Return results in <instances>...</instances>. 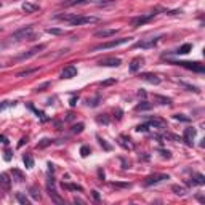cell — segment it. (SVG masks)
<instances>
[{"label": "cell", "mask_w": 205, "mask_h": 205, "mask_svg": "<svg viewBox=\"0 0 205 205\" xmlns=\"http://www.w3.org/2000/svg\"><path fill=\"white\" fill-rule=\"evenodd\" d=\"M130 186H131L130 183H112V187H119V189L120 187H130Z\"/></svg>", "instance_id": "cell-37"}, {"label": "cell", "mask_w": 205, "mask_h": 205, "mask_svg": "<svg viewBox=\"0 0 205 205\" xmlns=\"http://www.w3.org/2000/svg\"><path fill=\"white\" fill-rule=\"evenodd\" d=\"M74 77H77V67L75 66H67V67H64V71L61 72V79H74Z\"/></svg>", "instance_id": "cell-9"}, {"label": "cell", "mask_w": 205, "mask_h": 205, "mask_svg": "<svg viewBox=\"0 0 205 205\" xmlns=\"http://www.w3.org/2000/svg\"><path fill=\"white\" fill-rule=\"evenodd\" d=\"M160 152H162V156H163V157H167V159H170V157H172L168 151H160Z\"/></svg>", "instance_id": "cell-43"}, {"label": "cell", "mask_w": 205, "mask_h": 205, "mask_svg": "<svg viewBox=\"0 0 205 205\" xmlns=\"http://www.w3.org/2000/svg\"><path fill=\"white\" fill-rule=\"evenodd\" d=\"M90 0H66V2L61 3V7H74V5H84L88 3Z\"/></svg>", "instance_id": "cell-17"}, {"label": "cell", "mask_w": 205, "mask_h": 205, "mask_svg": "<svg viewBox=\"0 0 205 205\" xmlns=\"http://www.w3.org/2000/svg\"><path fill=\"white\" fill-rule=\"evenodd\" d=\"M63 187L64 189H69V191H84V187H82L80 184H69V183H63Z\"/></svg>", "instance_id": "cell-23"}, {"label": "cell", "mask_w": 205, "mask_h": 205, "mask_svg": "<svg viewBox=\"0 0 205 205\" xmlns=\"http://www.w3.org/2000/svg\"><path fill=\"white\" fill-rule=\"evenodd\" d=\"M147 124L151 128H159V130L165 128V120H162V119H151Z\"/></svg>", "instance_id": "cell-15"}, {"label": "cell", "mask_w": 205, "mask_h": 205, "mask_svg": "<svg viewBox=\"0 0 205 205\" xmlns=\"http://www.w3.org/2000/svg\"><path fill=\"white\" fill-rule=\"evenodd\" d=\"M23 162H24L26 168H32V167H34V157H32L31 154H26V156L23 157Z\"/></svg>", "instance_id": "cell-21"}, {"label": "cell", "mask_w": 205, "mask_h": 205, "mask_svg": "<svg viewBox=\"0 0 205 205\" xmlns=\"http://www.w3.org/2000/svg\"><path fill=\"white\" fill-rule=\"evenodd\" d=\"M23 10H24L26 13H35V11L40 10V7H38V5H34V3H29V2H26V3H23Z\"/></svg>", "instance_id": "cell-19"}, {"label": "cell", "mask_w": 205, "mask_h": 205, "mask_svg": "<svg viewBox=\"0 0 205 205\" xmlns=\"http://www.w3.org/2000/svg\"><path fill=\"white\" fill-rule=\"evenodd\" d=\"M84 128H85V125L84 124H77V125H74L72 127V133H82V131H84Z\"/></svg>", "instance_id": "cell-33"}, {"label": "cell", "mask_w": 205, "mask_h": 205, "mask_svg": "<svg viewBox=\"0 0 205 205\" xmlns=\"http://www.w3.org/2000/svg\"><path fill=\"white\" fill-rule=\"evenodd\" d=\"M77 100H79V96H74V98L71 100V106H75V103H77Z\"/></svg>", "instance_id": "cell-45"}, {"label": "cell", "mask_w": 205, "mask_h": 205, "mask_svg": "<svg viewBox=\"0 0 205 205\" xmlns=\"http://www.w3.org/2000/svg\"><path fill=\"white\" fill-rule=\"evenodd\" d=\"M143 63H144V59L141 58V56H138V58H135L131 63H130V72H138L140 71V67L143 66Z\"/></svg>", "instance_id": "cell-13"}, {"label": "cell", "mask_w": 205, "mask_h": 205, "mask_svg": "<svg viewBox=\"0 0 205 205\" xmlns=\"http://www.w3.org/2000/svg\"><path fill=\"white\" fill-rule=\"evenodd\" d=\"M111 84H115V80H114V79H111V80H106V82H103L101 85H103V87H106V85H111Z\"/></svg>", "instance_id": "cell-41"}, {"label": "cell", "mask_w": 205, "mask_h": 205, "mask_svg": "<svg viewBox=\"0 0 205 205\" xmlns=\"http://www.w3.org/2000/svg\"><path fill=\"white\" fill-rule=\"evenodd\" d=\"M149 128H151V127H149V124L146 122V124H141V125L136 127V131H147Z\"/></svg>", "instance_id": "cell-36"}, {"label": "cell", "mask_w": 205, "mask_h": 205, "mask_svg": "<svg viewBox=\"0 0 205 205\" xmlns=\"http://www.w3.org/2000/svg\"><path fill=\"white\" fill-rule=\"evenodd\" d=\"M159 42V37H154V38H149V40H143V42H136L135 47L136 48H152L156 47Z\"/></svg>", "instance_id": "cell-10"}, {"label": "cell", "mask_w": 205, "mask_h": 205, "mask_svg": "<svg viewBox=\"0 0 205 205\" xmlns=\"http://www.w3.org/2000/svg\"><path fill=\"white\" fill-rule=\"evenodd\" d=\"M48 194H50V197L53 199V202H56V203H64V200L56 194V191H54L51 186H48Z\"/></svg>", "instance_id": "cell-20"}, {"label": "cell", "mask_w": 205, "mask_h": 205, "mask_svg": "<svg viewBox=\"0 0 205 205\" xmlns=\"http://www.w3.org/2000/svg\"><path fill=\"white\" fill-rule=\"evenodd\" d=\"M151 107H152V104H149L147 101H143V103H140L138 106H136L135 109H136V111H149Z\"/></svg>", "instance_id": "cell-25"}, {"label": "cell", "mask_w": 205, "mask_h": 205, "mask_svg": "<svg viewBox=\"0 0 205 205\" xmlns=\"http://www.w3.org/2000/svg\"><path fill=\"white\" fill-rule=\"evenodd\" d=\"M119 144L124 149H133V144L130 143V138H127V136H124V135L119 138Z\"/></svg>", "instance_id": "cell-18"}, {"label": "cell", "mask_w": 205, "mask_h": 205, "mask_svg": "<svg viewBox=\"0 0 205 205\" xmlns=\"http://www.w3.org/2000/svg\"><path fill=\"white\" fill-rule=\"evenodd\" d=\"M141 79L146 80V82H149V84H152V85H159V84H160V77L156 75V74L146 72V74H141Z\"/></svg>", "instance_id": "cell-12"}, {"label": "cell", "mask_w": 205, "mask_h": 205, "mask_svg": "<svg viewBox=\"0 0 205 205\" xmlns=\"http://www.w3.org/2000/svg\"><path fill=\"white\" fill-rule=\"evenodd\" d=\"M173 64H180L183 67H186V69L192 71V72H197V74H203L205 72V67L199 63H189V61H180V63H173Z\"/></svg>", "instance_id": "cell-4"}, {"label": "cell", "mask_w": 205, "mask_h": 205, "mask_svg": "<svg viewBox=\"0 0 205 205\" xmlns=\"http://www.w3.org/2000/svg\"><path fill=\"white\" fill-rule=\"evenodd\" d=\"M196 135H197V130L194 127H189L184 130V136H183V140L187 146H192L194 144V138H196Z\"/></svg>", "instance_id": "cell-7"}, {"label": "cell", "mask_w": 205, "mask_h": 205, "mask_svg": "<svg viewBox=\"0 0 205 205\" xmlns=\"http://www.w3.org/2000/svg\"><path fill=\"white\" fill-rule=\"evenodd\" d=\"M194 180H196V181H194L196 184H203V183H205L203 175H200V173H196V175H194Z\"/></svg>", "instance_id": "cell-32"}, {"label": "cell", "mask_w": 205, "mask_h": 205, "mask_svg": "<svg viewBox=\"0 0 205 205\" xmlns=\"http://www.w3.org/2000/svg\"><path fill=\"white\" fill-rule=\"evenodd\" d=\"M10 106H15V101H3V103H0V112L3 111V109H7V107H10Z\"/></svg>", "instance_id": "cell-35"}, {"label": "cell", "mask_w": 205, "mask_h": 205, "mask_svg": "<svg viewBox=\"0 0 205 205\" xmlns=\"http://www.w3.org/2000/svg\"><path fill=\"white\" fill-rule=\"evenodd\" d=\"M93 197L96 199V200H100V194H98V191H93Z\"/></svg>", "instance_id": "cell-46"}, {"label": "cell", "mask_w": 205, "mask_h": 205, "mask_svg": "<svg viewBox=\"0 0 205 205\" xmlns=\"http://www.w3.org/2000/svg\"><path fill=\"white\" fill-rule=\"evenodd\" d=\"M175 119L176 120H184V122H189L187 117H183V114H175Z\"/></svg>", "instance_id": "cell-40"}, {"label": "cell", "mask_w": 205, "mask_h": 205, "mask_svg": "<svg viewBox=\"0 0 205 205\" xmlns=\"http://www.w3.org/2000/svg\"><path fill=\"white\" fill-rule=\"evenodd\" d=\"M47 32L51 34V35H63V34H64L63 29H54V27H50V29H47Z\"/></svg>", "instance_id": "cell-30"}, {"label": "cell", "mask_w": 205, "mask_h": 205, "mask_svg": "<svg viewBox=\"0 0 205 205\" xmlns=\"http://www.w3.org/2000/svg\"><path fill=\"white\" fill-rule=\"evenodd\" d=\"M163 180H168V175H163V173H154L151 176H147L144 180V186H152V184H157Z\"/></svg>", "instance_id": "cell-5"}, {"label": "cell", "mask_w": 205, "mask_h": 205, "mask_svg": "<svg viewBox=\"0 0 205 205\" xmlns=\"http://www.w3.org/2000/svg\"><path fill=\"white\" fill-rule=\"evenodd\" d=\"M160 104H172V100L170 98H165V96H160V95H156V96H154Z\"/></svg>", "instance_id": "cell-28"}, {"label": "cell", "mask_w": 205, "mask_h": 205, "mask_svg": "<svg viewBox=\"0 0 205 205\" xmlns=\"http://www.w3.org/2000/svg\"><path fill=\"white\" fill-rule=\"evenodd\" d=\"M0 143H3V144H8V140H7V136L0 135Z\"/></svg>", "instance_id": "cell-42"}, {"label": "cell", "mask_w": 205, "mask_h": 205, "mask_svg": "<svg viewBox=\"0 0 205 205\" xmlns=\"http://www.w3.org/2000/svg\"><path fill=\"white\" fill-rule=\"evenodd\" d=\"M44 48H45V45H38V47H34L31 51H27V53L21 54V56H19L18 59H26V58H31V56H34V54H37L40 50H44Z\"/></svg>", "instance_id": "cell-16"}, {"label": "cell", "mask_w": 205, "mask_h": 205, "mask_svg": "<svg viewBox=\"0 0 205 205\" xmlns=\"http://www.w3.org/2000/svg\"><path fill=\"white\" fill-rule=\"evenodd\" d=\"M16 200L19 202V203H23V205H29V197L27 196H24L23 192H16Z\"/></svg>", "instance_id": "cell-22"}, {"label": "cell", "mask_w": 205, "mask_h": 205, "mask_svg": "<svg viewBox=\"0 0 205 205\" xmlns=\"http://www.w3.org/2000/svg\"><path fill=\"white\" fill-rule=\"evenodd\" d=\"M0 187H2L5 192H8L11 187V180L8 173H0Z\"/></svg>", "instance_id": "cell-11"}, {"label": "cell", "mask_w": 205, "mask_h": 205, "mask_svg": "<svg viewBox=\"0 0 205 205\" xmlns=\"http://www.w3.org/2000/svg\"><path fill=\"white\" fill-rule=\"evenodd\" d=\"M31 197L34 199V200H40V191L37 189V187H31Z\"/></svg>", "instance_id": "cell-29"}, {"label": "cell", "mask_w": 205, "mask_h": 205, "mask_svg": "<svg viewBox=\"0 0 205 205\" xmlns=\"http://www.w3.org/2000/svg\"><path fill=\"white\" fill-rule=\"evenodd\" d=\"M32 72H35V69H31V71H23V72H18V75H16V77H24V75H29V74H32Z\"/></svg>", "instance_id": "cell-39"}, {"label": "cell", "mask_w": 205, "mask_h": 205, "mask_svg": "<svg viewBox=\"0 0 205 205\" xmlns=\"http://www.w3.org/2000/svg\"><path fill=\"white\" fill-rule=\"evenodd\" d=\"M98 140H100V144L106 149V151H111V146H109V144L106 143V140H103V138H98Z\"/></svg>", "instance_id": "cell-38"}, {"label": "cell", "mask_w": 205, "mask_h": 205, "mask_svg": "<svg viewBox=\"0 0 205 205\" xmlns=\"http://www.w3.org/2000/svg\"><path fill=\"white\" fill-rule=\"evenodd\" d=\"M11 159V152L10 151H5V160H10Z\"/></svg>", "instance_id": "cell-44"}, {"label": "cell", "mask_w": 205, "mask_h": 205, "mask_svg": "<svg viewBox=\"0 0 205 205\" xmlns=\"http://www.w3.org/2000/svg\"><path fill=\"white\" fill-rule=\"evenodd\" d=\"M172 191H173L175 194H178V196H186V194H187V191H186L183 186H176V184L172 186Z\"/></svg>", "instance_id": "cell-24"}, {"label": "cell", "mask_w": 205, "mask_h": 205, "mask_svg": "<svg viewBox=\"0 0 205 205\" xmlns=\"http://www.w3.org/2000/svg\"><path fill=\"white\" fill-rule=\"evenodd\" d=\"M90 152H91V149H90L88 146H82V147H80V156H82V157L90 156Z\"/></svg>", "instance_id": "cell-31"}, {"label": "cell", "mask_w": 205, "mask_h": 205, "mask_svg": "<svg viewBox=\"0 0 205 205\" xmlns=\"http://www.w3.org/2000/svg\"><path fill=\"white\" fill-rule=\"evenodd\" d=\"M128 37H122V38H117V40H111V42H106V44H100L93 48V51H98V50H107V48H115L119 45H124L128 42Z\"/></svg>", "instance_id": "cell-2"}, {"label": "cell", "mask_w": 205, "mask_h": 205, "mask_svg": "<svg viewBox=\"0 0 205 205\" xmlns=\"http://www.w3.org/2000/svg\"><path fill=\"white\" fill-rule=\"evenodd\" d=\"M74 202H75V203H84V200H80V199H77V197L74 199Z\"/></svg>", "instance_id": "cell-48"}, {"label": "cell", "mask_w": 205, "mask_h": 205, "mask_svg": "<svg viewBox=\"0 0 205 205\" xmlns=\"http://www.w3.org/2000/svg\"><path fill=\"white\" fill-rule=\"evenodd\" d=\"M48 144H51V140H48V138H44L42 141H40V143L37 144V147H38V149H44V147H47Z\"/></svg>", "instance_id": "cell-34"}, {"label": "cell", "mask_w": 205, "mask_h": 205, "mask_svg": "<svg viewBox=\"0 0 205 205\" xmlns=\"http://www.w3.org/2000/svg\"><path fill=\"white\" fill-rule=\"evenodd\" d=\"M157 15V13H149V15H144V16H136V18H133L131 19V26L133 27H138V26H143V24H146V23H149L154 16Z\"/></svg>", "instance_id": "cell-6"}, {"label": "cell", "mask_w": 205, "mask_h": 205, "mask_svg": "<svg viewBox=\"0 0 205 205\" xmlns=\"http://www.w3.org/2000/svg\"><path fill=\"white\" fill-rule=\"evenodd\" d=\"M13 40H32L34 38V32H32V26H26L23 29L16 31L11 34Z\"/></svg>", "instance_id": "cell-1"}, {"label": "cell", "mask_w": 205, "mask_h": 205, "mask_svg": "<svg viewBox=\"0 0 205 205\" xmlns=\"http://www.w3.org/2000/svg\"><path fill=\"white\" fill-rule=\"evenodd\" d=\"M191 50H192V45H191V44H184V45H181V47H180V50L176 51V53H180V54H186V53H189Z\"/></svg>", "instance_id": "cell-26"}, {"label": "cell", "mask_w": 205, "mask_h": 205, "mask_svg": "<svg viewBox=\"0 0 205 205\" xmlns=\"http://www.w3.org/2000/svg\"><path fill=\"white\" fill-rule=\"evenodd\" d=\"M100 66H106V67H119L120 64H122V61L119 59V58H103V59H100V63H98Z\"/></svg>", "instance_id": "cell-8"}, {"label": "cell", "mask_w": 205, "mask_h": 205, "mask_svg": "<svg viewBox=\"0 0 205 205\" xmlns=\"http://www.w3.org/2000/svg\"><path fill=\"white\" fill-rule=\"evenodd\" d=\"M11 173H13V176L16 178V181H18V183L24 181V175H23V173H21L18 168H13V172H11Z\"/></svg>", "instance_id": "cell-27"}, {"label": "cell", "mask_w": 205, "mask_h": 205, "mask_svg": "<svg viewBox=\"0 0 205 205\" xmlns=\"http://www.w3.org/2000/svg\"><path fill=\"white\" fill-rule=\"evenodd\" d=\"M119 32V29H101V31H96L95 32V35L96 37H103V38H106V37H112V35H115Z\"/></svg>", "instance_id": "cell-14"}, {"label": "cell", "mask_w": 205, "mask_h": 205, "mask_svg": "<svg viewBox=\"0 0 205 205\" xmlns=\"http://www.w3.org/2000/svg\"><path fill=\"white\" fill-rule=\"evenodd\" d=\"M72 119H74V114L69 112V114H67V117H66V120H72Z\"/></svg>", "instance_id": "cell-47"}, {"label": "cell", "mask_w": 205, "mask_h": 205, "mask_svg": "<svg viewBox=\"0 0 205 205\" xmlns=\"http://www.w3.org/2000/svg\"><path fill=\"white\" fill-rule=\"evenodd\" d=\"M100 21V18H96V16H80V15H77L69 24L71 26H84V24H93V23H98Z\"/></svg>", "instance_id": "cell-3"}]
</instances>
